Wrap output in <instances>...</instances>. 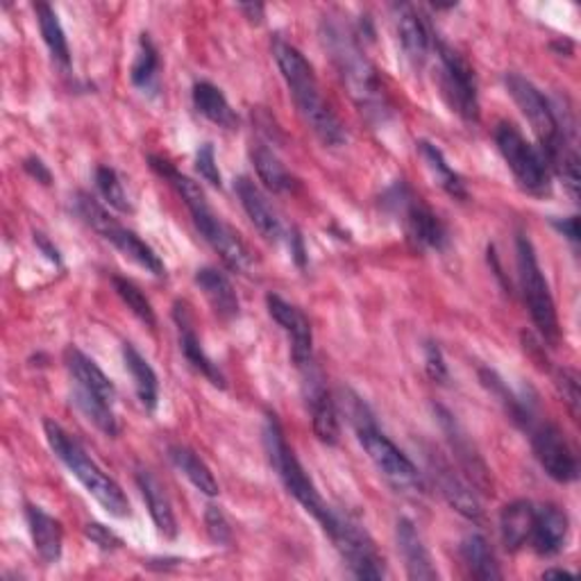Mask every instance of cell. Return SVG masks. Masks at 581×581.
<instances>
[{"label":"cell","instance_id":"2e32d148","mask_svg":"<svg viewBox=\"0 0 581 581\" xmlns=\"http://www.w3.org/2000/svg\"><path fill=\"white\" fill-rule=\"evenodd\" d=\"M269 314L277 326L290 337V357H294L296 366L300 371L311 366V352H314V334H311V322L309 318L294 305H288L275 294L266 296Z\"/></svg>","mask_w":581,"mask_h":581},{"label":"cell","instance_id":"f6af8a7d","mask_svg":"<svg viewBox=\"0 0 581 581\" xmlns=\"http://www.w3.org/2000/svg\"><path fill=\"white\" fill-rule=\"evenodd\" d=\"M23 171H25L30 178H35L37 182H42V184H46V186L53 182V173H50V169L44 164V161H42L39 157H35V155L27 157V159H23Z\"/></svg>","mask_w":581,"mask_h":581},{"label":"cell","instance_id":"d6986e66","mask_svg":"<svg viewBox=\"0 0 581 581\" xmlns=\"http://www.w3.org/2000/svg\"><path fill=\"white\" fill-rule=\"evenodd\" d=\"M568 534H570V521L563 509H559L557 504L536 506L534 529L529 538V545L534 547L536 555L557 557L568 543Z\"/></svg>","mask_w":581,"mask_h":581},{"label":"cell","instance_id":"60d3db41","mask_svg":"<svg viewBox=\"0 0 581 581\" xmlns=\"http://www.w3.org/2000/svg\"><path fill=\"white\" fill-rule=\"evenodd\" d=\"M205 529H207V536L216 545H230L232 543L230 521H228V515H225L218 506H207V511H205Z\"/></svg>","mask_w":581,"mask_h":581},{"label":"cell","instance_id":"9c48e42d","mask_svg":"<svg viewBox=\"0 0 581 581\" xmlns=\"http://www.w3.org/2000/svg\"><path fill=\"white\" fill-rule=\"evenodd\" d=\"M320 527L332 538L334 547L354 577L357 579H384L386 577L384 557L379 555L371 534L357 521H352L350 515H343L332 509L326 523H322Z\"/></svg>","mask_w":581,"mask_h":581},{"label":"cell","instance_id":"30bf717a","mask_svg":"<svg viewBox=\"0 0 581 581\" xmlns=\"http://www.w3.org/2000/svg\"><path fill=\"white\" fill-rule=\"evenodd\" d=\"M434 48L438 55V87H441V95L445 99V103L464 121L477 123L479 121V93H477V78L468 59L438 39Z\"/></svg>","mask_w":581,"mask_h":581},{"label":"cell","instance_id":"d590c367","mask_svg":"<svg viewBox=\"0 0 581 581\" xmlns=\"http://www.w3.org/2000/svg\"><path fill=\"white\" fill-rule=\"evenodd\" d=\"M73 402L82 411V415L87 418V421L93 423L103 434L118 436L121 428H118L116 413H114L110 402L95 398V396H91L87 391H80V389H73Z\"/></svg>","mask_w":581,"mask_h":581},{"label":"cell","instance_id":"7dc6e473","mask_svg":"<svg viewBox=\"0 0 581 581\" xmlns=\"http://www.w3.org/2000/svg\"><path fill=\"white\" fill-rule=\"evenodd\" d=\"M552 225L555 228L572 243L579 241V218L577 216H570V218H552Z\"/></svg>","mask_w":581,"mask_h":581},{"label":"cell","instance_id":"603a6c76","mask_svg":"<svg viewBox=\"0 0 581 581\" xmlns=\"http://www.w3.org/2000/svg\"><path fill=\"white\" fill-rule=\"evenodd\" d=\"M64 364H67L73 381H76V389L87 391L95 398H101L110 405H114L116 400V386L112 384V379L99 368L93 360H89L87 354L73 345L67 348L64 352Z\"/></svg>","mask_w":581,"mask_h":581},{"label":"cell","instance_id":"4fadbf2b","mask_svg":"<svg viewBox=\"0 0 581 581\" xmlns=\"http://www.w3.org/2000/svg\"><path fill=\"white\" fill-rule=\"evenodd\" d=\"M532 449L534 457L545 470L547 477H552L559 483H570L579 477V464L572 447L568 445L563 432L552 423L532 425Z\"/></svg>","mask_w":581,"mask_h":581},{"label":"cell","instance_id":"ee69618b","mask_svg":"<svg viewBox=\"0 0 581 581\" xmlns=\"http://www.w3.org/2000/svg\"><path fill=\"white\" fill-rule=\"evenodd\" d=\"M425 368L434 381H441V384L447 381V366H445L438 343H432V341L425 343Z\"/></svg>","mask_w":581,"mask_h":581},{"label":"cell","instance_id":"cb8c5ba5","mask_svg":"<svg viewBox=\"0 0 581 581\" xmlns=\"http://www.w3.org/2000/svg\"><path fill=\"white\" fill-rule=\"evenodd\" d=\"M137 487L146 500V506L150 511V519L157 527V534L173 540L178 536V521H175V513H173V506H171V500L164 487H161L159 479L146 468L137 470Z\"/></svg>","mask_w":581,"mask_h":581},{"label":"cell","instance_id":"7402d4cb","mask_svg":"<svg viewBox=\"0 0 581 581\" xmlns=\"http://www.w3.org/2000/svg\"><path fill=\"white\" fill-rule=\"evenodd\" d=\"M173 316H175V322H178V328H180V348L184 352V357L186 362L196 368L201 375H205L214 386H218V389H225V375L223 371L218 368V364H214L209 357H207V352L196 334V330H193V322H191V314H189V307L186 303H175V309H173Z\"/></svg>","mask_w":581,"mask_h":581},{"label":"cell","instance_id":"7a4b0ae2","mask_svg":"<svg viewBox=\"0 0 581 581\" xmlns=\"http://www.w3.org/2000/svg\"><path fill=\"white\" fill-rule=\"evenodd\" d=\"M148 161H150L152 171L159 178H164L178 191V196L184 201L186 209L191 212L198 232L220 254V260L225 262V266L232 269L235 273H243V275L250 273L252 254H250L248 246L241 241V237L230 228V225H225L220 220V216H216V212L207 203V196H205V191L201 189V184L193 182L186 175H182L180 171H175L171 161L161 159L157 155H150Z\"/></svg>","mask_w":581,"mask_h":581},{"label":"cell","instance_id":"277c9868","mask_svg":"<svg viewBox=\"0 0 581 581\" xmlns=\"http://www.w3.org/2000/svg\"><path fill=\"white\" fill-rule=\"evenodd\" d=\"M343 411L348 415V421L352 423L354 432H357V438L366 449L368 459L375 464V468L384 475L386 481L394 483L398 491L423 489L421 472H418V468L405 452L377 428L368 405L360 396L345 391Z\"/></svg>","mask_w":581,"mask_h":581},{"label":"cell","instance_id":"44dd1931","mask_svg":"<svg viewBox=\"0 0 581 581\" xmlns=\"http://www.w3.org/2000/svg\"><path fill=\"white\" fill-rule=\"evenodd\" d=\"M396 540H398V550L405 559V568H407L409 579H413V581L438 579V570L432 563L428 545H425L421 532L415 529V525L409 519L398 521Z\"/></svg>","mask_w":581,"mask_h":581},{"label":"cell","instance_id":"d4e9b609","mask_svg":"<svg viewBox=\"0 0 581 581\" xmlns=\"http://www.w3.org/2000/svg\"><path fill=\"white\" fill-rule=\"evenodd\" d=\"M25 521H27V529H30L32 543H35L37 555L46 563H57L61 557V545H64L61 523L35 504L25 506Z\"/></svg>","mask_w":581,"mask_h":581},{"label":"cell","instance_id":"1f68e13d","mask_svg":"<svg viewBox=\"0 0 581 581\" xmlns=\"http://www.w3.org/2000/svg\"><path fill=\"white\" fill-rule=\"evenodd\" d=\"M169 457L173 462V466L196 487L201 493L216 498L218 495V481L214 477V472L209 470V466L186 445H171L169 447Z\"/></svg>","mask_w":581,"mask_h":581},{"label":"cell","instance_id":"7c38bea8","mask_svg":"<svg viewBox=\"0 0 581 581\" xmlns=\"http://www.w3.org/2000/svg\"><path fill=\"white\" fill-rule=\"evenodd\" d=\"M384 205H389L394 212L402 216L405 232L415 246L445 250L447 228L443 225V220L421 198H415L405 182H398L386 191Z\"/></svg>","mask_w":581,"mask_h":581},{"label":"cell","instance_id":"681fc988","mask_svg":"<svg viewBox=\"0 0 581 581\" xmlns=\"http://www.w3.org/2000/svg\"><path fill=\"white\" fill-rule=\"evenodd\" d=\"M239 10L246 14V19H248L250 23H262V21H264V12H266V8L260 5V3H243V5H239Z\"/></svg>","mask_w":581,"mask_h":581},{"label":"cell","instance_id":"ffe728a7","mask_svg":"<svg viewBox=\"0 0 581 581\" xmlns=\"http://www.w3.org/2000/svg\"><path fill=\"white\" fill-rule=\"evenodd\" d=\"M235 191H237V196H239L248 218L257 228V232H260L266 241H280L286 237L284 225H282L277 212L273 209V205L269 203V198L264 196V191L260 186L243 175L235 182Z\"/></svg>","mask_w":581,"mask_h":581},{"label":"cell","instance_id":"b9f144b4","mask_svg":"<svg viewBox=\"0 0 581 581\" xmlns=\"http://www.w3.org/2000/svg\"><path fill=\"white\" fill-rule=\"evenodd\" d=\"M196 171L212 186H220L223 184L220 171H218V164H216V152H214L212 144H203L198 148V152H196Z\"/></svg>","mask_w":581,"mask_h":581},{"label":"cell","instance_id":"52a82bcc","mask_svg":"<svg viewBox=\"0 0 581 581\" xmlns=\"http://www.w3.org/2000/svg\"><path fill=\"white\" fill-rule=\"evenodd\" d=\"M515 254H519V275H521V286H523V298L527 303L534 326L547 345H559L561 330H559L552 290L538 266L534 243L529 241L527 235L515 237Z\"/></svg>","mask_w":581,"mask_h":581},{"label":"cell","instance_id":"836d02e7","mask_svg":"<svg viewBox=\"0 0 581 581\" xmlns=\"http://www.w3.org/2000/svg\"><path fill=\"white\" fill-rule=\"evenodd\" d=\"M35 14H37V23L42 30L44 44L48 46L53 59L59 64L61 69H69L71 67V48H69L67 35H64V27L57 19V12L48 3H37Z\"/></svg>","mask_w":581,"mask_h":581},{"label":"cell","instance_id":"ab89813d","mask_svg":"<svg viewBox=\"0 0 581 581\" xmlns=\"http://www.w3.org/2000/svg\"><path fill=\"white\" fill-rule=\"evenodd\" d=\"M557 391L563 398L572 421H579V409H581V391H579V375L572 368H559L555 375Z\"/></svg>","mask_w":581,"mask_h":581},{"label":"cell","instance_id":"f546056e","mask_svg":"<svg viewBox=\"0 0 581 581\" xmlns=\"http://www.w3.org/2000/svg\"><path fill=\"white\" fill-rule=\"evenodd\" d=\"M479 379L483 384V389H487L502 405V409L506 411V415L511 418L515 425H521L525 430H529L534 425V413H532L529 402H525L523 398L515 396L506 386V381L495 371L481 368L479 371Z\"/></svg>","mask_w":581,"mask_h":581},{"label":"cell","instance_id":"d6a6232c","mask_svg":"<svg viewBox=\"0 0 581 581\" xmlns=\"http://www.w3.org/2000/svg\"><path fill=\"white\" fill-rule=\"evenodd\" d=\"M462 559L470 570V574L481 581L502 579V570L498 566L491 545L481 534H468L462 540Z\"/></svg>","mask_w":581,"mask_h":581},{"label":"cell","instance_id":"74e56055","mask_svg":"<svg viewBox=\"0 0 581 581\" xmlns=\"http://www.w3.org/2000/svg\"><path fill=\"white\" fill-rule=\"evenodd\" d=\"M112 284H114V290L118 294V298L127 305V309H130L141 322H146L148 328H155L157 326L155 309H152L150 300L144 296V290L135 282L114 275L112 277Z\"/></svg>","mask_w":581,"mask_h":581},{"label":"cell","instance_id":"f35d334b","mask_svg":"<svg viewBox=\"0 0 581 581\" xmlns=\"http://www.w3.org/2000/svg\"><path fill=\"white\" fill-rule=\"evenodd\" d=\"M95 186H99L101 196L110 203V207H114L116 212H123V214L133 212V203H130V198H127L123 182L112 167L95 169Z\"/></svg>","mask_w":581,"mask_h":581},{"label":"cell","instance_id":"83f0119b","mask_svg":"<svg viewBox=\"0 0 581 581\" xmlns=\"http://www.w3.org/2000/svg\"><path fill=\"white\" fill-rule=\"evenodd\" d=\"M123 364L127 373L133 375L135 381V391L139 402L144 405L146 411H155L159 405V379L152 366L144 354L133 345V343H123Z\"/></svg>","mask_w":581,"mask_h":581},{"label":"cell","instance_id":"e0dca14e","mask_svg":"<svg viewBox=\"0 0 581 581\" xmlns=\"http://www.w3.org/2000/svg\"><path fill=\"white\" fill-rule=\"evenodd\" d=\"M305 371H309V377L305 381V396H307V407L311 413L314 434L318 436L320 443L337 445L341 436L337 400L328 391V386L322 384V377L316 371H311V366Z\"/></svg>","mask_w":581,"mask_h":581},{"label":"cell","instance_id":"5bb4252c","mask_svg":"<svg viewBox=\"0 0 581 581\" xmlns=\"http://www.w3.org/2000/svg\"><path fill=\"white\" fill-rule=\"evenodd\" d=\"M434 413L438 418V425H441L452 452H455V459H457L459 468L470 479L472 489H477L481 493H491V489H493L491 470H489L487 462H483V457L479 455V449L475 447V443L470 441V436L466 434V430L457 423V418L452 415L445 407H434Z\"/></svg>","mask_w":581,"mask_h":581},{"label":"cell","instance_id":"e575fe53","mask_svg":"<svg viewBox=\"0 0 581 581\" xmlns=\"http://www.w3.org/2000/svg\"><path fill=\"white\" fill-rule=\"evenodd\" d=\"M252 157V164L257 169V175L266 184L269 191L273 193H284L294 189V178L284 169V164L280 161V157L264 144H257L250 150Z\"/></svg>","mask_w":581,"mask_h":581},{"label":"cell","instance_id":"bcb514c9","mask_svg":"<svg viewBox=\"0 0 581 581\" xmlns=\"http://www.w3.org/2000/svg\"><path fill=\"white\" fill-rule=\"evenodd\" d=\"M286 241H288L290 257H294L296 266H298V269H305V266H307V248H305V241H303L300 232H298V230L286 232Z\"/></svg>","mask_w":581,"mask_h":581},{"label":"cell","instance_id":"f1b7e54d","mask_svg":"<svg viewBox=\"0 0 581 581\" xmlns=\"http://www.w3.org/2000/svg\"><path fill=\"white\" fill-rule=\"evenodd\" d=\"M193 105L212 123L225 127V130H237L239 116L232 105L225 99V93L212 82H196L193 84Z\"/></svg>","mask_w":581,"mask_h":581},{"label":"cell","instance_id":"6da1fadb","mask_svg":"<svg viewBox=\"0 0 581 581\" xmlns=\"http://www.w3.org/2000/svg\"><path fill=\"white\" fill-rule=\"evenodd\" d=\"M322 42H326L350 99L357 103V107L368 118L384 121L389 116V95H386L375 64L362 50L357 32L339 19H326L322 21Z\"/></svg>","mask_w":581,"mask_h":581},{"label":"cell","instance_id":"4dcf8cb0","mask_svg":"<svg viewBox=\"0 0 581 581\" xmlns=\"http://www.w3.org/2000/svg\"><path fill=\"white\" fill-rule=\"evenodd\" d=\"M418 152H421L434 182L447 193V196L457 198V201L468 198V189H466L464 178L447 164V159L438 146H434L432 141H418Z\"/></svg>","mask_w":581,"mask_h":581},{"label":"cell","instance_id":"ac0fdd59","mask_svg":"<svg viewBox=\"0 0 581 581\" xmlns=\"http://www.w3.org/2000/svg\"><path fill=\"white\" fill-rule=\"evenodd\" d=\"M396 30L407 59L413 67H423L436 44L425 14L415 5H396Z\"/></svg>","mask_w":581,"mask_h":581},{"label":"cell","instance_id":"9a60e30c","mask_svg":"<svg viewBox=\"0 0 581 581\" xmlns=\"http://www.w3.org/2000/svg\"><path fill=\"white\" fill-rule=\"evenodd\" d=\"M428 466H430V475L436 483V489L441 491V495L445 498V502L455 509L457 513H462L464 519L472 521V523H483V509L472 491L470 483H466L455 468H452L438 452H428Z\"/></svg>","mask_w":581,"mask_h":581},{"label":"cell","instance_id":"8fae6325","mask_svg":"<svg viewBox=\"0 0 581 581\" xmlns=\"http://www.w3.org/2000/svg\"><path fill=\"white\" fill-rule=\"evenodd\" d=\"M495 144L513 171L515 180L529 193L550 191V167L538 148H534L513 123H500L495 127Z\"/></svg>","mask_w":581,"mask_h":581},{"label":"cell","instance_id":"7bdbcfd3","mask_svg":"<svg viewBox=\"0 0 581 581\" xmlns=\"http://www.w3.org/2000/svg\"><path fill=\"white\" fill-rule=\"evenodd\" d=\"M84 536H87L93 545H99L101 550H118V547L123 545V540H121L112 529H107V527L101 525V523H87V525H84Z\"/></svg>","mask_w":581,"mask_h":581},{"label":"cell","instance_id":"8992f818","mask_svg":"<svg viewBox=\"0 0 581 581\" xmlns=\"http://www.w3.org/2000/svg\"><path fill=\"white\" fill-rule=\"evenodd\" d=\"M264 445H266L269 462H271L273 470L277 472V477L282 479V483H284V489L288 491V495H294L298 500V504L307 513H311L320 525L326 523V519L330 515L332 506H328L326 500L320 498V493L316 489V483L305 472L303 464L294 455V449H290V445L286 443L284 432H282V428L277 423V418L273 413L266 415Z\"/></svg>","mask_w":581,"mask_h":581},{"label":"cell","instance_id":"4316f807","mask_svg":"<svg viewBox=\"0 0 581 581\" xmlns=\"http://www.w3.org/2000/svg\"><path fill=\"white\" fill-rule=\"evenodd\" d=\"M536 506L527 500H515L506 504L500 513V534L509 552H519L529 545L534 529Z\"/></svg>","mask_w":581,"mask_h":581},{"label":"cell","instance_id":"ba28073f","mask_svg":"<svg viewBox=\"0 0 581 581\" xmlns=\"http://www.w3.org/2000/svg\"><path fill=\"white\" fill-rule=\"evenodd\" d=\"M76 212L93 232H99L105 241H110L127 260H133L157 277L167 275V266L159 260V254L137 232L123 228V225L99 201L89 196V193H78Z\"/></svg>","mask_w":581,"mask_h":581},{"label":"cell","instance_id":"484cf974","mask_svg":"<svg viewBox=\"0 0 581 581\" xmlns=\"http://www.w3.org/2000/svg\"><path fill=\"white\" fill-rule=\"evenodd\" d=\"M196 284L201 286V290L205 294L207 303L212 305L214 314L223 320H235L239 316V296L232 286V282L225 277L220 271L216 269H201L196 273Z\"/></svg>","mask_w":581,"mask_h":581},{"label":"cell","instance_id":"8d00e7d4","mask_svg":"<svg viewBox=\"0 0 581 581\" xmlns=\"http://www.w3.org/2000/svg\"><path fill=\"white\" fill-rule=\"evenodd\" d=\"M130 80L144 93L157 89L159 53H157V48H155V44H152V39L148 35H141V39H139V53H137V59L133 64Z\"/></svg>","mask_w":581,"mask_h":581},{"label":"cell","instance_id":"c3c4849f","mask_svg":"<svg viewBox=\"0 0 581 581\" xmlns=\"http://www.w3.org/2000/svg\"><path fill=\"white\" fill-rule=\"evenodd\" d=\"M35 243H37V248L48 257V260L53 262V264H61V254H59V250L50 243V239L46 237V235H42V232H35Z\"/></svg>","mask_w":581,"mask_h":581},{"label":"cell","instance_id":"3957f363","mask_svg":"<svg viewBox=\"0 0 581 581\" xmlns=\"http://www.w3.org/2000/svg\"><path fill=\"white\" fill-rule=\"evenodd\" d=\"M273 57L277 61L290 95H294V103L300 116L311 127V133L326 146L332 148L343 146L348 141L345 127L339 121V116L332 112L328 101L322 99L320 84L305 55L296 46H290L277 37L273 42Z\"/></svg>","mask_w":581,"mask_h":581},{"label":"cell","instance_id":"f907efd6","mask_svg":"<svg viewBox=\"0 0 581 581\" xmlns=\"http://www.w3.org/2000/svg\"><path fill=\"white\" fill-rule=\"evenodd\" d=\"M552 577H566V579H572L574 572L566 570V568H550V570H545L543 572V579H552Z\"/></svg>","mask_w":581,"mask_h":581},{"label":"cell","instance_id":"5b68a950","mask_svg":"<svg viewBox=\"0 0 581 581\" xmlns=\"http://www.w3.org/2000/svg\"><path fill=\"white\" fill-rule=\"evenodd\" d=\"M44 432L50 449L55 452V457L76 475V479L87 489V493L110 515H114V519H127V515H130V500L125 498L123 489L112 477H107L99 466H95V462L87 455V449L69 432H64L53 421L44 423Z\"/></svg>","mask_w":581,"mask_h":581}]
</instances>
